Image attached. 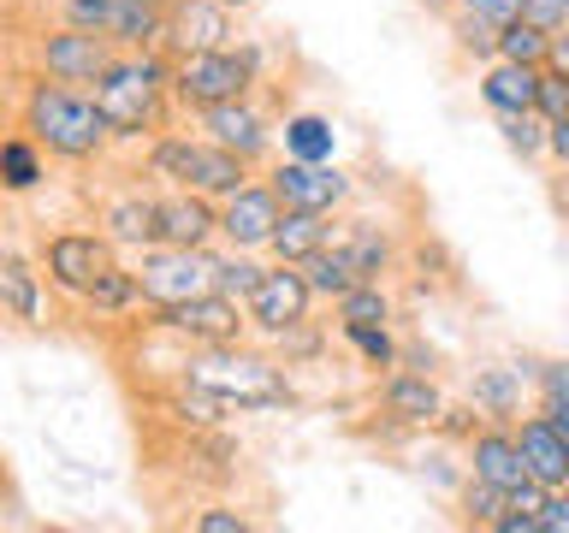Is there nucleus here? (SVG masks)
Listing matches in <instances>:
<instances>
[{
	"mask_svg": "<svg viewBox=\"0 0 569 533\" xmlns=\"http://www.w3.org/2000/svg\"><path fill=\"white\" fill-rule=\"evenodd\" d=\"M89 95H96L113 142H154L160 131H172V124L184 119L172 101V60L160 48H124L119 60L89 83Z\"/></svg>",
	"mask_w": 569,
	"mask_h": 533,
	"instance_id": "obj_1",
	"label": "nucleus"
},
{
	"mask_svg": "<svg viewBox=\"0 0 569 533\" xmlns=\"http://www.w3.org/2000/svg\"><path fill=\"white\" fill-rule=\"evenodd\" d=\"M18 131H24L48 160H66V167H96V160H107V149H113V131H107L96 95L78 83L36 78V71L24 78Z\"/></svg>",
	"mask_w": 569,
	"mask_h": 533,
	"instance_id": "obj_2",
	"label": "nucleus"
},
{
	"mask_svg": "<svg viewBox=\"0 0 569 533\" xmlns=\"http://www.w3.org/2000/svg\"><path fill=\"white\" fill-rule=\"evenodd\" d=\"M142 172H149V184L160 190H196V195H213V202H226L231 190H243L256 167H249L243 154L220 149L213 137H190V131H160L154 142H142Z\"/></svg>",
	"mask_w": 569,
	"mask_h": 533,
	"instance_id": "obj_3",
	"label": "nucleus"
},
{
	"mask_svg": "<svg viewBox=\"0 0 569 533\" xmlns=\"http://www.w3.org/2000/svg\"><path fill=\"white\" fill-rule=\"evenodd\" d=\"M178 373H184L190 385H202L208 398H220L226 409H284V403H291V380H284V368L273 362V355L243 350V344L190 350Z\"/></svg>",
	"mask_w": 569,
	"mask_h": 533,
	"instance_id": "obj_4",
	"label": "nucleus"
},
{
	"mask_svg": "<svg viewBox=\"0 0 569 533\" xmlns=\"http://www.w3.org/2000/svg\"><path fill=\"white\" fill-rule=\"evenodd\" d=\"M172 60V53H167ZM261 83V48L256 42H231V48H202V53H178L172 60V101L178 113H202L213 101L231 95H256Z\"/></svg>",
	"mask_w": 569,
	"mask_h": 533,
	"instance_id": "obj_5",
	"label": "nucleus"
},
{
	"mask_svg": "<svg viewBox=\"0 0 569 533\" xmlns=\"http://www.w3.org/2000/svg\"><path fill=\"white\" fill-rule=\"evenodd\" d=\"M42 18L96 30V36H107V42L124 53V48H160L167 0H42Z\"/></svg>",
	"mask_w": 569,
	"mask_h": 533,
	"instance_id": "obj_6",
	"label": "nucleus"
},
{
	"mask_svg": "<svg viewBox=\"0 0 569 533\" xmlns=\"http://www.w3.org/2000/svg\"><path fill=\"white\" fill-rule=\"evenodd\" d=\"M213 266H220V249H178V243H149L137 249L131 273L142 291V309H167V302H190L213 291Z\"/></svg>",
	"mask_w": 569,
	"mask_h": 533,
	"instance_id": "obj_7",
	"label": "nucleus"
},
{
	"mask_svg": "<svg viewBox=\"0 0 569 533\" xmlns=\"http://www.w3.org/2000/svg\"><path fill=\"white\" fill-rule=\"evenodd\" d=\"M113 261H119V243L107 238L101 225L96 231L60 225V231H48V238H42V249H36V273L48 279V291H60L71 302H78Z\"/></svg>",
	"mask_w": 569,
	"mask_h": 533,
	"instance_id": "obj_8",
	"label": "nucleus"
},
{
	"mask_svg": "<svg viewBox=\"0 0 569 533\" xmlns=\"http://www.w3.org/2000/svg\"><path fill=\"white\" fill-rule=\"evenodd\" d=\"M119 60V48L96 30H78V24H36L30 30V71L36 78H53V83H78L89 89L107 66Z\"/></svg>",
	"mask_w": 569,
	"mask_h": 533,
	"instance_id": "obj_9",
	"label": "nucleus"
},
{
	"mask_svg": "<svg viewBox=\"0 0 569 533\" xmlns=\"http://www.w3.org/2000/svg\"><path fill=\"white\" fill-rule=\"evenodd\" d=\"M142 326L160 332V338H178V344H190V350H208V344H243L249 314H243L238 296L202 291V296H190V302L149 309V314H142Z\"/></svg>",
	"mask_w": 569,
	"mask_h": 533,
	"instance_id": "obj_10",
	"label": "nucleus"
},
{
	"mask_svg": "<svg viewBox=\"0 0 569 533\" xmlns=\"http://www.w3.org/2000/svg\"><path fill=\"white\" fill-rule=\"evenodd\" d=\"M309 279H302V266L291 261H273V266H261V279H256V291L243 296V314H249V332H261V338H273L284 326H297V320H309Z\"/></svg>",
	"mask_w": 569,
	"mask_h": 533,
	"instance_id": "obj_11",
	"label": "nucleus"
},
{
	"mask_svg": "<svg viewBox=\"0 0 569 533\" xmlns=\"http://www.w3.org/2000/svg\"><path fill=\"white\" fill-rule=\"evenodd\" d=\"M190 119L202 124V137H213L231 154H243L249 167H267V160H273V119L261 113L256 95L213 101V107H202V113H190Z\"/></svg>",
	"mask_w": 569,
	"mask_h": 533,
	"instance_id": "obj_12",
	"label": "nucleus"
},
{
	"mask_svg": "<svg viewBox=\"0 0 569 533\" xmlns=\"http://www.w3.org/2000/svg\"><path fill=\"white\" fill-rule=\"evenodd\" d=\"M267 184H273L279 208H309V213H338L350 202V172H338L332 160H273L267 167Z\"/></svg>",
	"mask_w": 569,
	"mask_h": 533,
	"instance_id": "obj_13",
	"label": "nucleus"
},
{
	"mask_svg": "<svg viewBox=\"0 0 569 533\" xmlns=\"http://www.w3.org/2000/svg\"><path fill=\"white\" fill-rule=\"evenodd\" d=\"M238 42V12L220 0H167L160 18V53H202V48H231Z\"/></svg>",
	"mask_w": 569,
	"mask_h": 533,
	"instance_id": "obj_14",
	"label": "nucleus"
},
{
	"mask_svg": "<svg viewBox=\"0 0 569 533\" xmlns=\"http://www.w3.org/2000/svg\"><path fill=\"white\" fill-rule=\"evenodd\" d=\"M96 225L113 238L119 249H149V243H160V190L149 184V178H131V184H119L113 195H101L96 202Z\"/></svg>",
	"mask_w": 569,
	"mask_h": 533,
	"instance_id": "obj_15",
	"label": "nucleus"
},
{
	"mask_svg": "<svg viewBox=\"0 0 569 533\" xmlns=\"http://www.w3.org/2000/svg\"><path fill=\"white\" fill-rule=\"evenodd\" d=\"M279 195L267 178H249L243 190H231L220 202V243L226 249H267V238H273L279 225Z\"/></svg>",
	"mask_w": 569,
	"mask_h": 533,
	"instance_id": "obj_16",
	"label": "nucleus"
},
{
	"mask_svg": "<svg viewBox=\"0 0 569 533\" xmlns=\"http://www.w3.org/2000/svg\"><path fill=\"white\" fill-rule=\"evenodd\" d=\"M160 243H178V249L220 243V202L196 190H160Z\"/></svg>",
	"mask_w": 569,
	"mask_h": 533,
	"instance_id": "obj_17",
	"label": "nucleus"
},
{
	"mask_svg": "<svg viewBox=\"0 0 569 533\" xmlns=\"http://www.w3.org/2000/svg\"><path fill=\"white\" fill-rule=\"evenodd\" d=\"M469 474L487 480V486H498L505 497L528 480V462H522V444H516V426L510 421L475 426V439H469Z\"/></svg>",
	"mask_w": 569,
	"mask_h": 533,
	"instance_id": "obj_18",
	"label": "nucleus"
},
{
	"mask_svg": "<svg viewBox=\"0 0 569 533\" xmlns=\"http://www.w3.org/2000/svg\"><path fill=\"white\" fill-rule=\"evenodd\" d=\"M380 409L398 426H433L439 409H445V391L433 385V373H416V368H391L386 385H380Z\"/></svg>",
	"mask_w": 569,
	"mask_h": 533,
	"instance_id": "obj_19",
	"label": "nucleus"
},
{
	"mask_svg": "<svg viewBox=\"0 0 569 533\" xmlns=\"http://www.w3.org/2000/svg\"><path fill=\"white\" fill-rule=\"evenodd\" d=\"M332 243L345 249V261L356 266V279H368V284H380L391 266H398V243H391V231L373 225V220H338Z\"/></svg>",
	"mask_w": 569,
	"mask_h": 533,
	"instance_id": "obj_20",
	"label": "nucleus"
},
{
	"mask_svg": "<svg viewBox=\"0 0 569 533\" xmlns=\"http://www.w3.org/2000/svg\"><path fill=\"white\" fill-rule=\"evenodd\" d=\"M332 231H338V220H332V213L284 208V213H279V225H273V238H267V255H273V261H291V266H302V261L315 255V249H327V243H332Z\"/></svg>",
	"mask_w": 569,
	"mask_h": 533,
	"instance_id": "obj_21",
	"label": "nucleus"
},
{
	"mask_svg": "<svg viewBox=\"0 0 569 533\" xmlns=\"http://www.w3.org/2000/svg\"><path fill=\"white\" fill-rule=\"evenodd\" d=\"M516 444H522V462H528V480H540L546 492H558L569 480V444L558 439V426L546 415H528L516 426Z\"/></svg>",
	"mask_w": 569,
	"mask_h": 533,
	"instance_id": "obj_22",
	"label": "nucleus"
},
{
	"mask_svg": "<svg viewBox=\"0 0 569 533\" xmlns=\"http://www.w3.org/2000/svg\"><path fill=\"white\" fill-rule=\"evenodd\" d=\"M475 95L487 101V113H510V107H533V95H540V66L492 60L487 71H480Z\"/></svg>",
	"mask_w": 569,
	"mask_h": 533,
	"instance_id": "obj_23",
	"label": "nucleus"
},
{
	"mask_svg": "<svg viewBox=\"0 0 569 533\" xmlns=\"http://www.w3.org/2000/svg\"><path fill=\"white\" fill-rule=\"evenodd\" d=\"M0 309L12 320H42V273L18 255V249H0Z\"/></svg>",
	"mask_w": 569,
	"mask_h": 533,
	"instance_id": "obj_24",
	"label": "nucleus"
},
{
	"mask_svg": "<svg viewBox=\"0 0 569 533\" xmlns=\"http://www.w3.org/2000/svg\"><path fill=\"white\" fill-rule=\"evenodd\" d=\"M142 302V291H137V273H131V261H113L107 273L89 284V291L78 296V309L89 314V320H119V314H131Z\"/></svg>",
	"mask_w": 569,
	"mask_h": 533,
	"instance_id": "obj_25",
	"label": "nucleus"
},
{
	"mask_svg": "<svg viewBox=\"0 0 569 533\" xmlns=\"http://www.w3.org/2000/svg\"><path fill=\"white\" fill-rule=\"evenodd\" d=\"M42 184H48V154L36 149L24 131L0 137V190L30 195V190H42Z\"/></svg>",
	"mask_w": 569,
	"mask_h": 533,
	"instance_id": "obj_26",
	"label": "nucleus"
},
{
	"mask_svg": "<svg viewBox=\"0 0 569 533\" xmlns=\"http://www.w3.org/2000/svg\"><path fill=\"white\" fill-rule=\"evenodd\" d=\"M469 403H475L487 421H510L516 409H522V373H516V368H475Z\"/></svg>",
	"mask_w": 569,
	"mask_h": 533,
	"instance_id": "obj_27",
	"label": "nucleus"
},
{
	"mask_svg": "<svg viewBox=\"0 0 569 533\" xmlns=\"http://www.w3.org/2000/svg\"><path fill=\"white\" fill-rule=\"evenodd\" d=\"M492 124H498V137H505L510 154H522V160H540L546 154V119H540V107H510V113H492Z\"/></svg>",
	"mask_w": 569,
	"mask_h": 533,
	"instance_id": "obj_28",
	"label": "nucleus"
},
{
	"mask_svg": "<svg viewBox=\"0 0 569 533\" xmlns=\"http://www.w3.org/2000/svg\"><path fill=\"white\" fill-rule=\"evenodd\" d=\"M302 279H309V291H315V296H332V302L345 296L350 284H362V279H356V266L345 261V249H338V243L315 249V255L302 261Z\"/></svg>",
	"mask_w": 569,
	"mask_h": 533,
	"instance_id": "obj_29",
	"label": "nucleus"
},
{
	"mask_svg": "<svg viewBox=\"0 0 569 533\" xmlns=\"http://www.w3.org/2000/svg\"><path fill=\"white\" fill-rule=\"evenodd\" d=\"M391 320V296L380 291V284H350L345 296H338V326H386Z\"/></svg>",
	"mask_w": 569,
	"mask_h": 533,
	"instance_id": "obj_30",
	"label": "nucleus"
},
{
	"mask_svg": "<svg viewBox=\"0 0 569 533\" xmlns=\"http://www.w3.org/2000/svg\"><path fill=\"white\" fill-rule=\"evenodd\" d=\"M546 36H551V30H540L533 18H510V24L498 30V53H492V60L540 66V60H546Z\"/></svg>",
	"mask_w": 569,
	"mask_h": 533,
	"instance_id": "obj_31",
	"label": "nucleus"
},
{
	"mask_svg": "<svg viewBox=\"0 0 569 533\" xmlns=\"http://www.w3.org/2000/svg\"><path fill=\"white\" fill-rule=\"evenodd\" d=\"M498 515H505V492L487 486V480H462V492H457V522L462 527H498Z\"/></svg>",
	"mask_w": 569,
	"mask_h": 533,
	"instance_id": "obj_32",
	"label": "nucleus"
},
{
	"mask_svg": "<svg viewBox=\"0 0 569 533\" xmlns=\"http://www.w3.org/2000/svg\"><path fill=\"white\" fill-rule=\"evenodd\" d=\"M256 279H261V261H256V249H226L220 266H213V291H226V296H249L256 291Z\"/></svg>",
	"mask_w": 569,
	"mask_h": 533,
	"instance_id": "obj_33",
	"label": "nucleus"
},
{
	"mask_svg": "<svg viewBox=\"0 0 569 533\" xmlns=\"http://www.w3.org/2000/svg\"><path fill=\"white\" fill-rule=\"evenodd\" d=\"M338 338H345L368 368H398V338H391V326H338Z\"/></svg>",
	"mask_w": 569,
	"mask_h": 533,
	"instance_id": "obj_34",
	"label": "nucleus"
},
{
	"mask_svg": "<svg viewBox=\"0 0 569 533\" xmlns=\"http://www.w3.org/2000/svg\"><path fill=\"white\" fill-rule=\"evenodd\" d=\"M284 154L291 160H327L332 154V131L320 119H291L284 124Z\"/></svg>",
	"mask_w": 569,
	"mask_h": 533,
	"instance_id": "obj_35",
	"label": "nucleus"
},
{
	"mask_svg": "<svg viewBox=\"0 0 569 533\" xmlns=\"http://www.w3.org/2000/svg\"><path fill=\"white\" fill-rule=\"evenodd\" d=\"M451 36H457L462 53H475V60H492V53H498V30L487 24V18L462 12V7H451Z\"/></svg>",
	"mask_w": 569,
	"mask_h": 533,
	"instance_id": "obj_36",
	"label": "nucleus"
},
{
	"mask_svg": "<svg viewBox=\"0 0 569 533\" xmlns=\"http://www.w3.org/2000/svg\"><path fill=\"white\" fill-rule=\"evenodd\" d=\"M190 527L196 533H256V515H243L238 504H202V510H190Z\"/></svg>",
	"mask_w": 569,
	"mask_h": 533,
	"instance_id": "obj_37",
	"label": "nucleus"
},
{
	"mask_svg": "<svg viewBox=\"0 0 569 533\" xmlns=\"http://www.w3.org/2000/svg\"><path fill=\"white\" fill-rule=\"evenodd\" d=\"M533 107H540V119H546V124L569 119V78H558V71H546V66H540V95H533Z\"/></svg>",
	"mask_w": 569,
	"mask_h": 533,
	"instance_id": "obj_38",
	"label": "nucleus"
},
{
	"mask_svg": "<svg viewBox=\"0 0 569 533\" xmlns=\"http://www.w3.org/2000/svg\"><path fill=\"white\" fill-rule=\"evenodd\" d=\"M451 7H462V12H475V18H487L492 30H505L510 18H522V0H451Z\"/></svg>",
	"mask_w": 569,
	"mask_h": 533,
	"instance_id": "obj_39",
	"label": "nucleus"
},
{
	"mask_svg": "<svg viewBox=\"0 0 569 533\" xmlns=\"http://www.w3.org/2000/svg\"><path fill=\"white\" fill-rule=\"evenodd\" d=\"M533 380H540V403H569V362H540Z\"/></svg>",
	"mask_w": 569,
	"mask_h": 533,
	"instance_id": "obj_40",
	"label": "nucleus"
},
{
	"mask_svg": "<svg viewBox=\"0 0 569 533\" xmlns=\"http://www.w3.org/2000/svg\"><path fill=\"white\" fill-rule=\"evenodd\" d=\"M480 421H487V415H480L475 403H469V409H451V403H445L433 426H439V433H451V439H475V426H480Z\"/></svg>",
	"mask_w": 569,
	"mask_h": 533,
	"instance_id": "obj_41",
	"label": "nucleus"
},
{
	"mask_svg": "<svg viewBox=\"0 0 569 533\" xmlns=\"http://www.w3.org/2000/svg\"><path fill=\"white\" fill-rule=\"evenodd\" d=\"M522 18H533L540 30H558L569 24V0H522Z\"/></svg>",
	"mask_w": 569,
	"mask_h": 533,
	"instance_id": "obj_42",
	"label": "nucleus"
},
{
	"mask_svg": "<svg viewBox=\"0 0 569 533\" xmlns=\"http://www.w3.org/2000/svg\"><path fill=\"white\" fill-rule=\"evenodd\" d=\"M546 71H558V78H569V24H558L546 36V60H540Z\"/></svg>",
	"mask_w": 569,
	"mask_h": 533,
	"instance_id": "obj_43",
	"label": "nucleus"
},
{
	"mask_svg": "<svg viewBox=\"0 0 569 533\" xmlns=\"http://www.w3.org/2000/svg\"><path fill=\"white\" fill-rule=\"evenodd\" d=\"M546 154H551V160H558V167L569 172V119L546 124Z\"/></svg>",
	"mask_w": 569,
	"mask_h": 533,
	"instance_id": "obj_44",
	"label": "nucleus"
},
{
	"mask_svg": "<svg viewBox=\"0 0 569 533\" xmlns=\"http://www.w3.org/2000/svg\"><path fill=\"white\" fill-rule=\"evenodd\" d=\"M220 7H231V12H249V7H256V0H220Z\"/></svg>",
	"mask_w": 569,
	"mask_h": 533,
	"instance_id": "obj_45",
	"label": "nucleus"
},
{
	"mask_svg": "<svg viewBox=\"0 0 569 533\" xmlns=\"http://www.w3.org/2000/svg\"><path fill=\"white\" fill-rule=\"evenodd\" d=\"M558 497H563V515H569V480H563V486H558Z\"/></svg>",
	"mask_w": 569,
	"mask_h": 533,
	"instance_id": "obj_46",
	"label": "nucleus"
}]
</instances>
